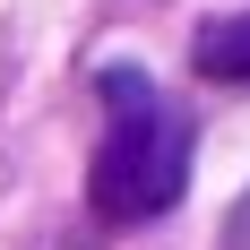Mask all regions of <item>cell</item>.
Masks as SVG:
<instances>
[{
    "mask_svg": "<svg viewBox=\"0 0 250 250\" xmlns=\"http://www.w3.org/2000/svg\"><path fill=\"white\" fill-rule=\"evenodd\" d=\"M95 95H104V138H95V164H86V207L104 225H147L190 190V121L129 61L95 69Z\"/></svg>",
    "mask_w": 250,
    "mask_h": 250,
    "instance_id": "1",
    "label": "cell"
},
{
    "mask_svg": "<svg viewBox=\"0 0 250 250\" xmlns=\"http://www.w3.org/2000/svg\"><path fill=\"white\" fill-rule=\"evenodd\" d=\"M190 61H199V78H216V86H242L250 78V9L242 18H207L199 43H190Z\"/></svg>",
    "mask_w": 250,
    "mask_h": 250,
    "instance_id": "2",
    "label": "cell"
},
{
    "mask_svg": "<svg viewBox=\"0 0 250 250\" xmlns=\"http://www.w3.org/2000/svg\"><path fill=\"white\" fill-rule=\"evenodd\" d=\"M225 250H250V190L233 199V216H225Z\"/></svg>",
    "mask_w": 250,
    "mask_h": 250,
    "instance_id": "3",
    "label": "cell"
}]
</instances>
